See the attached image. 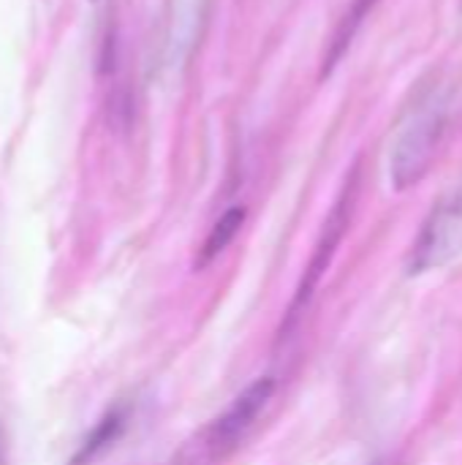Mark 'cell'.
<instances>
[{
  "mask_svg": "<svg viewBox=\"0 0 462 465\" xmlns=\"http://www.w3.org/2000/svg\"><path fill=\"white\" fill-rule=\"evenodd\" d=\"M0 465H5V439H3V430H0Z\"/></svg>",
  "mask_w": 462,
  "mask_h": 465,
  "instance_id": "ba28073f",
  "label": "cell"
},
{
  "mask_svg": "<svg viewBox=\"0 0 462 465\" xmlns=\"http://www.w3.org/2000/svg\"><path fill=\"white\" fill-rule=\"evenodd\" d=\"M275 395V379L259 376L251 381L226 411L212 417L196 433H191L174 452L172 465H223L251 436L259 417L267 411Z\"/></svg>",
  "mask_w": 462,
  "mask_h": 465,
  "instance_id": "6da1fadb",
  "label": "cell"
},
{
  "mask_svg": "<svg viewBox=\"0 0 462 465\" xmlns=\"http://www.w3.org/2000/svg\"><path fill=\"white\" fill-rule=\"evenodd\" d=\"M447 106L433 104L414 114L411 123L400 131L389 158V177L395 191L414 188L433 169L447 136Z\"/></svg>",
  "mask_w": 462,
  "mask_h": 465,
  "instance_id": "7a4b0ae2",
  "label": "cell"
},
{
  "mask_svg": "<svg viewBox=\"0 0 462 465\" xmlns=\"http://www.w3.org/2000/svg\"><path fill=\"white\" fill-rule=\"evenodd\" d=\"M373 5H376V0H351L349 11L343 14L340 25H338V30H335L332 41H329L327 57H324V76H327V74H332V68L343 60L346 49L351 46V41H354L357 30L362 27V22H365V16L370 14V8H373Z\"/></svg>",
  "mask_w": 462,
  "mask_h": 465,
  "instance_id": "8992f818",
  "label": "cell"
},
{
  "mask_svg": "<svg viewBox=\"0 0 462 465\" xmlns=\"http://www.w3.org/2000/svg\"><path fill=\"white\" fill-rule=\"evenodd\" d=\"M128 414H131V411H128L125 403L109 409V411L98 420V425L87 433V439L82 441L79 452L74 455V465H90L93 460H98L106 450H112V447L120 441V436L125 433Z\"/></svg>",
  "mask_w": 462,
  "mask_h": 465,
  "instance_id": "5b68a950",
  "label": "cell"
},
{
  "mask_svg": "<svg viewBox=\"0 0 462 465\" xmlns=\"http://www.w3.org/2000/svg\"><path fill=\"white\" fill-rule=\"evenodd\" d=\"M242 223H245V207H229V210L212 223V229H210V234H207V240H204V245H202L199 264H210L215 256H221V253L231 245V240L240 234Z\"/></svg>",
  "mask_w": 462,
  "mask_h": 465,
  "instance_id": "52a82bcc",
  "label": "cell"
},
{
  "mask_svg": "<svg viewBox=\"0 0 462 465\" xmlns=\"http://www.w3.org/2000/svg\"><path fill=\"white\" fill-rule=\"evenodd\" d=\"M357 191H359V166L351 169V174H349V180H346L335 207L329 210V215H327V221L321 226V234L316 240L313 256H310V262L305 267V275H302V281L297 286V294H294V302H291V311H289V322H294L302 313V308L310 302L313 292L319 289L324 272L329 270V264H332V259H335V253H338V248H340V242H343V237L349 232L354 202H357Z\"/></svg>",
  "mask_w": 462,
  "mask_h": 465,
  "instance_id": "277c9868",
  "label": "cell"
},
{
  "mask_svg": "<svg viewBox=\"0 0 462 465\" xmlns=\"http://www.w3.org/2000/svg\"><path fill=\"white\" fill-rule=\"evenodd\" d=\"M462 256V185L444 193L425 218L411 253L406 259L408 275L441 270Z\"/></svg>",
  "mask_w": 462,
  "mask_h": 465,
  "instance_id": "3957f363",
  "label": "cell"
}]
</instances>
